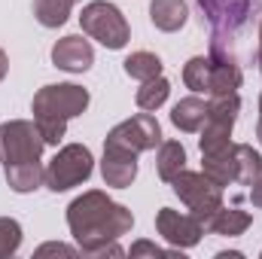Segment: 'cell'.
Instances as JSON below:
<instances>
[{
    "instance_id": "cell-1",
    "label": "cell",
    "mask_w": 262,
    "mask_h": 259,
    "mask_svg": "<svg viewBox=\"0 0 262 259\" xmlns=\"http://www.w3.org/2000/svg\"><path fill=\"white\" fill-rule=\"evenodd\" d=\"M67 229L79 247V256L119 259L125 256L119 238L134 229V213L125 204L113 201L107 192L89 189L67 204Z\"/></svg>"
},
{
    "instance_id": "cell-2",
    "label": "cell",
    "mask_w": 262,
    "mask_h": 259,
    "mask_svg": "<svg viewBox=\"0 0 262 259\" xmlns=\"http://www.w3.org/2000/svg\"><path fill=\"white\" fill-rule=\"evenodd\" d=\"M89 89L76 85V82H52V85H43L34 101H31V110H34V122L43 134L46 143L58 146L61 137L67 131V122L82 116L89 110Z\"/></svg>"
},
{
    "instance_id": "cell-3",
    "label": "cell",
    "mask_w": 262,
    "mask_h": 259,
    "mask_svg": "<svg viewBox=\"0 0 262 259\" xmlns=\"http://www.w3.org/2000/svg\"><path fill=\"white\" fill-rule=\"evenodd\" d=\"M79 25H82L85 37L98 40L107 49H125L131 40V28H128V21H125V15L119 12V6H113L107 0L85 3L82 15H79Z\"/></svg>"
},
{
    "instance_id": "cell-4",
    "label": "cell",
    "mask_w": 262,
    "mask_h": 259,
    "mask_svg": "<svg viewBox=\"0 0 262 259\" xmlns=\"http://www.w3.org/2000/svg\"><path fill=\"white\" fill-rule=\"evenodd\" d=\"M95 171V159H92V149L82 146V143H67L61 146L52 162L46 165V189L52 192H67L79 183H85Z\"/></svg>"
},
{
    "instance_id": "cell-5",
    "label": "cell",
    "mask_w": 262,
    "mask_h": 259,
    "mask_svg": "<svg viewBox=\"0 0 262 259\" xmlns=\"http://www.w3.org/2000/svg\"><path fill=\"white\" fill-rule=\"evenodd\" d=\"M43 146H46V140L37 128V122H31V119H9L0 125V162H3V168L40 162Z\"/></svg>"
},
{
    "instance_id": "cell-6",
    "label": "cell",
    "mask_w": 262,
    "mask_h": 259,
    "mask_svg": "<svg viewBox=\"0 0 262 259\" xmlns=\"http://www.w3.org/2000/svg\"><path fill=\"white\" fill-rule=\"evenodd\" d=\"M171 189L174 195L195 213L198 220L210 217L220 204H223V186L216 180H210L204 171H180L174 180H171Z\"/></svg>"
},
{
    "instance_id": "cell-7",
    "label": "cell",
    "mask_w": 262,
    "mask_h": 259,
    "mask_svg": "<svg viewBox=\"0 0 262 259\" xmlns=\"http://www.w3.org/2000/svg\"><path fill=\"white\" fill-rule=\"evenodd\" d=\"M159 143H162V125L146 110L125 119V122H119V125H113L107 140H104V146H119V149H128V153H137V156L146 153V149H156Z\"/></svg>"
},
{
    "instance_id": "cell-8",
    "label": "cell",
    "mask_w": 262,
    "mask_h": 259,
    "mask_svg": "<svg viewBox=\"0 0 262 259\" xmlns=\"http://www.w3.org/2000/svg\"><path fill=\"white\" fill-rule=\"evenodd\" d=\"M204 18L213 28V37L229 40L235 31H241L247 25V18L253 15V9H259L262 0H198Z\"/></svg>"
},
{
    "instance_id": "cell-9",
    "label": "cell",
    "mask_w": 262,
    "mask_h": 259,
    "mask_svg": "<svg viewBox=\"0 0 262 259\" xmlns=\"http://www.w3.org/2000/svg\"><path fill=\"white\" fill-rule=\"evenodd\" d=\"M156 232L171 244V247H180V250H189L195 247L204 235V226L195 213H183V210H174V207H162L156 213Z\"/></svg>"
},
{
    "instance_id": "cell-10",
    "label": "cell",
    "mask_w": 262,
    "mask_h": 259,
    "mask_svg": "<svg viewBox=\"0 0 262 259\" xmlns=\"http://www.w3.org/2000/svg\"><path fill=\"white\" fill-rule=\"evenodd\" d=\"M52 64L67 73H85L95 64V49L82 34H67L52 46Z\"/></svg>"
},
{
    "instance_id": "cell-11",
    "label": "cell",
    "mask_w": 262,
    "mask_h": 259,
    "mask_svg": "<svg viewBox=\"0 0 262 259\" xmlns=\"http://www.w3.org/2000/svg\"><path fill=\"white\" fill-rule=\"evenodd\" d=\"M101 177L113 189H128L131 183L137 180V153L119 149V146H104Z\"/></svg>"
},
{
    "instance_id": "cell-12",
    "label": "cell",
    "mask_w": 262,
    "mask_h": 259,
    "mask_svg": "<svg viewBox=\"0 0 262 259\" xmlns=\"http://www.w3.org/2000/svg\"><path fill=\"white\" fill-rule=\"evenodd\" d=\"M250 223H253V217H250L247 210L226 207V204H220L210 217L201 220L204 232H210V235H223V238H238V235H244V232L250 229Z\"/></svg>"
},
{
    "instance_id": "cell-13",
    "label": "cell",
    "mask_w": 262,
    "mask_h": 259,
    "mask_svg": "<svg viewBox=\"0 0 262 259\" xmlns=\"http://www.w3.org/2000/svg\"><path fill=\"white\" fill-rule=\"evenodd\" d=\"M189 18V9L183 0H149V21L165 31V34H174L186 25Z\"/></svg>"
},
{
    "instance_id": "cell-14",
    "label": "cell",
    "mask_w": 262,
    "mask_h": 259,
    "mask_svg": "<svg viewBox=\"0 0 262 259\" xmlns=\"http://www.w3.org/2000/svg\"><path fill=\"white\" fill-rule=\"evenodd\" d=\"M201 171L210 180H216L223 189L229 183H235V143H229V146H223L216 153H204L201 156Z\"/></svg>"
},
{
    "instance_id": "cell-15",
    "label": "cell",
    "mask_w": 262,
    "mask_h": 259,
    "mask_svg": "<svg viewBox=\"0 0 262 259\" xmlns=\"http://www.w3.org/2000/svg\"><path fill=\"white\" fill-rule=\"evenodd\" d=\"M204 119H207V101H201V98H195V95L180 98V101L174 104V110H171V122H174V128L186 131V134L201 131Z\"/></svg>"
},
{
    "instance_id": "cell-16",
    "label": "cell",
    "mask_w": 262,
    "mask_h": 259,
    "mask_svg": "<svg viewBox=\"0 0 262 259\" xmlns=\"http://www.w3.org/2000/svg\"><path fill=\"white\" fill-rule=\"evenodd\" d=\"M3 174H6V183H9V189H12V192H18V195L34 192V189L46 186V168H43L40 162H28V165H9V168H3Z\"/></svg>"
},
{
    "instance_id": "cell-17",
    "label": "cell",
    "mask_w": 262,
    "mask_h": 259,
    "mask_svg": "<svg viewBox=\"0 0 262 259\" xmlns=\"http://www.w3.org/2000/svg\"><path fill=\"white\" fill-rule=\"evenodd\" d=\"M186 168V149L180 140H162L159 143V156H156V171L165 183H171L180 171Z\"/></svg>"
},
{
    "instance_id": "cell-18",
    "label": "cell",
    "mask_w": 262,
    "mask_h": 259,
    "mask_svg": "<svg viewBox=\"0 0 262 259\" xmlns=\"http://www.w3.org/2000/svg\"><path fill=\"white\" fill-rule=\"evenodd\" d=\"M262 177V156L250 143H235V183L253 186Z\"/></svg>"
},
{
    "instance_id": "cell-19",
    "label": "cell",
    "mask_w": 262,
    "mask_h": 259,
    "mask_svg": "<svg viewBox=\"0 0 262 259\" xmlns=\"http://www.w3.org/2000/svg\"><path fill=\"white\" fill-rule=\"evenodd\" d=\"M168 95H171V82H168L165 76H152V79L140 82V89H137L134 101H137V107H140V110L156 113V110L168 101Z\"/></svg>"
},
{
    "instance_id": "cell-20",
    "label": "cell",
    "mask_w": 262,
    "mask_h": 259,
    "mask_svg": "<svg viewBox=\"0 0 262 259\" xmlns=\"http://www.w3.org/2000/svg\"><path fill=\"white\" fill-rule=\"evenodd\" d=\"M125 67V73H128L131 79H137V82H146V79H152V76H162V58L156 55V52H131L128 58L122 61Z\"/></svg>"
},
{
    "instance_id": "cell-21",
    "label": "cell",
    "mask_w": 262,
    "mask_h": 259,
    "mask_svg": "<svg viewBox=\"0 0 262 259\" xmlns=\"http://www.w3.org/2000/svg\"><path fill=\"white\" fill-rule=\"evenodd\" d=\"M70 0H34V15L43 28H61L70 18Z\"/></svg>"
},
{
    "instance_id": "cell-22",
    "label": "cell",
    "mask_w": 262,
    "mask_h": 259,
    "mask_svg": "<svg viewBox=\"0 0 262 259\" xmlns=\"http://www.w3.org/2000/svg\"><path fill=\"white\" fill-rule=\"evenodd\" d=\"M183 82L186 89H192L195 95H210V58L207 55H195L183 64Z\"/></svg>"
},
{
    "instance_id": "cell-23",
    "label": "cell",
    "mask_w": 262,
    "mask_h": 259,
    "mask_svg": "<svg viewBox=\"0 0 262 259\" xmlns=\"http://www.w3.org/2000/svg\"><path fill=\"white\" fill-rule=\"evenodd\" d=\"M21 247V226L12 217H0V259L12 256Z\"/></svg>"
},
{
    "instance_id": "cell-24",
    "label": "cell",
    "mask_w": 262,
    "mask_h": 259,
    "mask_svg": "<svg viewBox=\"0 0 262 259\" xmlns=\"http://www.w3.org/2000/svg\"><path fill=\"white\" fill-rule=\"evenodd\" d=\"M131 256H152V259H183V250L174 247V250H165L152 241H137L131 244Z\"/></svg>"
},
{
    "instance_id": "cell-25",
    "label": "cell",
    "mask_w": 262,
    "mask_h": 259,
    "mask_svg": "<svg viewBox=\"0 0 262 259\" xmlns=\"http://www.w3.org/2000/svg\"><path fill=\"white\" fill-rule=\"evenodd\" d=\"M49 253H61V256H79V247H67V244H43L37 250V256H49Z\"/></svg>"
},
{
    "instance_id": "cell-26",
    "label": "cell",
    "mask_w": 262,
    "mask_h": 259,
    "mask_svg": "<svg viewBox=\"0 0 262 259\" xmlns=\"http://www.w3.org/2000/svg\"><path fill=\"white\" fill-rule=\"evenodd\" d=\"M250 204L262 210V177L256 180V183H253V186H250Z\"/></svg>"
},
{
    "instance_id": "cell-27",
    "label": "cell",
    "mask_w": 262,
    "mask_h": 259,
    "mask_svg": "<svg viewBox=\"0 0 262 259\" xmlns=\"http://www.w3.org/2000/svg\"><path fill=\"white\" fill-rule=\"evenodd\" d=\"M6 73H9V55H6V52L0 49V82L6 79Z\"/></svg>"
},
{
    "instance_id": "cell-28",
    "label": "cell",
    "mask_w": 262,
    "mask_h": 259,
    "mask_svg": "<svg viewBox=\"0 0 262 259\" xmlns=\"http://www.w3.org/2000/svg\"><path fill=\"white\" fill-rule=\"evenodd\" d=\"M241 256H244L241 250H232V253H229V250H223V253H216V259H241Z\"/></svg>"
},
{
    "instance_id": "cell-29",
    "label": "cell",
    "mask_w": 262,
    "mask_h": 259,
    "mask_svg": "<svg viewBox=\"0 0 262 259\" xmlns=\"http://www.w3.org/2000/svg\"><path fill=\"white\" fill-rule=\"evenodd\" d=\"M256 64L262 70V21H259V46H256Z\"/></svg>"
},
{
    "instance_id": "cell-30",
    "label": "cell",
    "mask_w": 262,
    "mask_h": 259,
    "mask_svg": "<svg viewBox=\"0 0 262 259\" xmlns=\"http://www.w3.org/2000/svg\"><path fill=\"white\" fill-rule=\"evenodd\" d=\"M256 140L262 143V116H259V122H256Z\"/></svg>"
},
{
    "instance_id": "cell-31",
    "label": "cell",
    "mask_w": 262,
    "mask_h": 259,
    "mask_svg": "<svg viewBox=\"0 0 262 259\" xmlns=\"http://www.w3.org/2000/svg\"><path fill=\"white\" fill-rule=\"evenodd\" d=\"M259 116H262V95H259Z\"/></svg>"
},
{
    "instance_id": "cell-32",
    "label": "cell",
    "mask_w": 262,
    "mask_h": 259,
    "mask_svg": "<svg viewBox=\"0 0 262 259\" xmlns=\"http://www.w3.org/2000/svg\"><path fill=\"white\" fill-rule=\"evenodd\" d=\"M70 3H79V0H70Z\"/></svg>"
},
{
    "instance_id": "cell-33",
    "label": "cell",
    "mask_w": 262,
    "mask_h": 259,
    "mask_svg": "<svg viewBox=\"0 0 262 259\" xmlns=\"http://www.w3.org/2000/svg\"><path fill=\"white\" fill-rule=\"evenodd\" d=\"M259 256H262V253H259Z\"/></svg>"
}]
</instances>
